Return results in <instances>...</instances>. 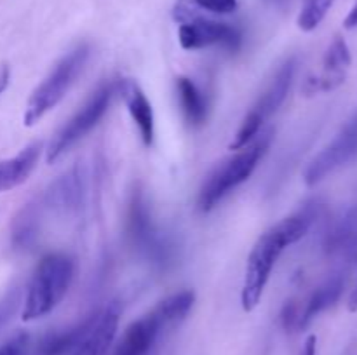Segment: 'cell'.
I'll use <instances>...</instances> for the list:
<instances>
[{"mask_svg": "<svg viewBox=\"0 0 357 355\" xmlns=\"http://www.w3.org/2000/svg\"><path fill=\"white\" fill-rule=\"evenodd\" d=\"M73 274L75 263L66 254L52 253L42 258L26 287L21 319L30 322L51 313L68 292Z\"/></svg>", "mask_w": 357, "mask_h": 355, "instance_id": "2", "label": "cell"}, {"mask_svg": "<svg viewBox=\"0 0 357 355\" xmlns=\"http://www.w3.org/2000/svg\"><path fill=\"white\" fill-rule=\"evenodd\" d=\"M344 292V278L331 277L326 282L314 289L310 294H307L303 299H293L286 303L282 308L281 320L282 326L288 333H298L305 329L319 313L333 306L340 299Z\"/></svg>", "mask_w": 357, "mask_h": 355, "instance_id": "9", "label": "cell"}, {"mask_svg": "<svg viewBox=\"0 0 357 355\" xmlns=\"http://www.w3.org/2000/svg\"><path fill=\"white\" fill-rule=\"evenodd\" d=\"M295 58L288 59V61L278 70V73H275L272 82L267 86V89L264 90V94L258 97V101L253 104L250 113H248L246 117L243 118V122H241V127L237 129L236 136H234V139L230 141L229 146L232 152L248 146L258 134H260L264 125L271 120L272 115L281 108V104L284 103L286 97H288L293 79H295Z\"/></svg>", "mask_w": 357, "mask_h": 355, "instance_id": "6", "label": "cell"}, {"mask_svg": "<svg viewBox=\"0 0 357 355\" xmlns=\"http://www.w3.org/2000/svg\"><path fill=\"white\" fill-rule=\"evenodd\" d=\"M44 143L35 141L24 146L17 155L0 160V194L23 184L37 167Z\"/></svg>", "mask_w": 357, "mask_h": 355, "instance_id": "15", "label": "cell"}, {"mask_svg": "<svg viewBox=\"0 0 357 355\" xmlns=\"http://www.w3.org/2000/svg\"><path fill=\"white\" fill-rule=\"evenodd\" d=\"M176 89L185 118L192 125L204 124L208 117V103H206L204 94L188 77H180L176 80Z\"/></svg>", "mask_w": 357, "mask_h": 355, "instance_id": "16", "label": "cell"}, {"mask_svg": "<svg viewBox=\"0 0 357 355\" xmlns=\"http://www.w3.org/2000/svg\"><path fill=\"white\" fill-rule=\"evenodd\" d=\"M344 26L349 28V30H351V28H357V0L354 3V7L351 9V13H349L347 17H345Z\"/></svg>", "mask_w": 357, "mask_h": 355, "instance_id": "23", "label": "cell"}, {"mask_svg": "<svg viewBox=\"0 0 357 355\" xmlns=\"http://www.w3.org/2000/svg\"><path fill=\"white\" fill-rule=\"evenodd\" d=\"M94 315H89L82 324H77L75 327L61 331V333L49 334L44 338L40 343V355H66L72 354L77 348V345L82 341L86 333L89 331L91 324H93Z\"/></svg>", "mask_w": 357, "mask_h": 355, "instance_id": "17", "label": "cell"}, {"mask_svg": "<svg viewBox=\"0 0 357 355\" xmlns=\"http://www.w3.org/2000/svg\"><path fill=\"white\" fill-rule=\"evenodd\" d=\"M178 21H180L178 38L181 47L187 51L204 49L209 45H223L236 51L243 40V35L236 26L222 21L206 19L199 14H188Z\"/></svg>", "mask_w": 357, "mask_h": 355, "instance_id": "10", "label": "cell"}, {"mask_svg": "<svg viewBox=\"0 0 357 355\" xmlns=\"http://www.w3.org/2000/svg\"><path fill=\"white\" fill-rule=\"evenodd\" d=\"M352 65V54L347 42L342 35H337L328 45L326 52L323 56V68L319 73L307 77L303 82L302 90L307 96L319 93H330L337 89L338 86L347 79L349 68Z\"/></svg>", "mask_w": 357, "mask_h": 355, "instance_id": "12", "label": "cell"}, {"mask_svg": "<svg viewBox=\"0 0 357 355\" xmlns=\"http://www.w3.org/2000/svg\"><path fill=\"white\" fill-rule=\"evenodd\" d=\"M89 54V45L80 44L70 52H66L52 66L51 72L45 75V79L35 87L33 93L28 97V103L23 115L24 125L31 127V125L37 124L47 111H51L66 96L70 87L75 84L77 77L80 75V72L86 66Z\"/></svg>", "mask_w": 357, "mask_h": 355, "instance_id": "5", "label": "cell"}, {"mask_svg": "<svg viewBox=\"0 0 357 355\" xmlns=\"http://www.w3.org/2000/svg\"><path fill=\"white\" fill-rule=\"evenodd\" d=\"M274 136V129H267L258 134L253 141L244 148L236 150L232 157L223 160L202 183L197 197L199 211L208 212L216 207L222 198H225L234 188L243 184L257 169L258 162L267 152Z\"/></svg>", "mask_w": 357, "mask_h": 355, "instance_id": "3", "label": "cell"}, {"mask_svg": "<svg viewBox=\"0 0 357 355\" xmlns=\"http://www.w3.org/2000/svg\"><path fill=\"white\" fill-rule=\"evenodd\" d=\"M349 310H351V312H357V281L354 289H352L351 299H349Z\"/></svg>", "mask_w": 357, "mask_h": 355, "instance_id": "24", "label": "cell"}, {"mask_svg": "<svg viewBox=\"0 0 357 355\" xmlns=\"http://www.w3.org/2000/svg\"><path fill=\"white\" fill-rule=\"evenodd\" d=\"M119 317H121V310H119L117 303H112L94 313L89 331L77 345L72 355H108L115 336H117Z\"/></svg>", "mask_w": 357, "mask_h": 355, "instance_id": "13", "label": "cell"}, {"mask_svg": "<svg viewBox=\"0 0 357 355\" xmlns=\"http://www.w3.org/2000/svg\"><path fill=\"white\" fill-rule=\"evenodd\" d=\"M126 232L131 246L149 258L152 263H167L171 258V246L153 223L149 204L139 188H135L128 204V219H126Z\"/></svg>", "mask_w": 357, "mask_h": 355, "instance_id": "8", "label": "cell"}, {"mask_svg": "<svg viewBox=\"0 0 357 355\" xmlns=\"http://www.w3.org/2000/svg\"><path fill=\"white\" fill-rule=\"evenodd\" d=\"M199 10L213 14H232L237 10V0H178L174 7V19H181L188 14H197Z\"/></svg>", "mask_w": 357, "mask_h": 355, "instance_id": "18", "label": "cell"}, {"mask_svg": "<svg viewBox=\"0 0 357 355\" xmlns=\"http://www.w3.org/2000/svg\"><path fill=\"white\" fill-rule=\"evenodd\" d=\"M28 345H30L28 334H14L13 338L0 345V355H26Z\"/></svg>", "mask_w": 357, "mask_h": 355, "instance_id": "20", "label": "cell"}, {"mask_svg": "<svg viewBox=\"0 0 357 355\" xmlns=\"http://www.w3.org/2000/svg\"><path fill=\"white\" fill-rule=\"evenodd\" d=\"M117 89L121 93L122 100H124L129 115H131L136 127H138L143 145L150 146L153 141V127H155V122H153V110L149 97L143 93L142 87L131 79L121 80Z\"/></svg>", "mask_w": 357, "mask_h": 355, "instance_id": "14", "label": "cell"}, {"mask_svg": "<svg viewBox=\"0 0 357 355\" xmlns=\"http://www.w3.org/2000/svg\"><path fill=\"white\" fill-rule=\"evenodd\" d=\"M317 214H319L317 204H307L295 214L271 226L255 242L253 249L248 256L243 291H241V305H243L244 312H251L257 308L281 254L284 253L286 247L293 246L307 235L310 226L316 221Z\"/></svg>", "mask_w": 357, "mask_h": 355, "instance_id": "1", "label": "cell"}, {"mask_svg": "<svg viewBox=\"0 0 357 355\" xmlns=\"http://www.w3.org/2000/svg\"><path fill=\"white\" fill-rule=\"evenodd\" d=\"M115 89H117L115 84L105 82L91 94V97L84 103V106L51 139L49 146L45 148V162L52 164L61 159L66 150L72 148L91 129L96 127L98 122L103 118L108 106H110Z\"/></svg>", "mask_w": 357, "mask_h": 355, "instance_id": "7", "label": "cell"}, {"mask_svg": "<svg viewBox=\"0 0 357 355\" xmlns=\"http://www.w3.org/2000/svg\"><path fill=\"white\" fill-rule=\"evenodd\" d=\"M335 0H303L302 9L298 13V28L303 31H312L323 23Z\"/></svg>", "mask_w": 357, "mask_h": 355, "instance_id": "19", "label": "cell"}, {"mask_svg": "<svg viewBox=\"0 0 357 355\" xmlns=\"http://www.w3.org/2000/svg\"><path fill=\"white\" fill-rule=\"evenodd\" d=\"M9 82H10L9 66L3 65L2 68H0V94H2L3 90L7 89V86H9Z\"/></svg>", "mask_w": 357, "mask_h": 355, "instance_id": "22", "label": "cell"}, {"mask_svg": "<svg viewBox=\"0 0 357 355\" xmlns=\"http://www.w3.org/2000/svg\"><path fill=\"white\" fill-rule=\"evenodd\" d=\"M192 308V298L187 292H176L160 301L152 312L129 324L112 355H149L167 329L176 326Z\"/></svg>", "mask_w": 357, "mask_h": 355, "instance_id": "4", "label": "cell"}, {"mask_svg": "<svg viewBox=\"0 0 357 355\" xmlns=\"http://www.w3.org/2000/svg\"><path fill=\"white\" fill-rule=\"evenodd\" d=\"M316 352H317V340H316V336H309L305 340V343H303L302 354H300V355H316Z\"/></svg>", "mask_w": 357, "mask_h": 355, "instance_id": "21", "label": "cell"}, {"mask_svg": "<svg viewBox=\"0 0 357 355\" xmlns=\"http://www.w3.org/2000/svg\"><path fill=\"white\" fill-rule=\"evenodd\" d=\"M357 155V113L342 131L314 157L303 173V180L307 184H317L323 181L328 174L337 171L338 167L345 166L351 159Z\"/></svg>", "mask_w": 357, "mask_h": 355, "instance_id": "11", "label": "cell"}]
</instances>
